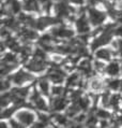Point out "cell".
<instances>
[{
    "instance_id": "6da1fadb",
    "label": "cell",
    "mask_w": 122,
    "mask_h": 128,
    "mask_svg": "<svg viewBox=\"0 0 122 128\" xmlns=\"http://www.w3.org/2000/svg\"><path fill=\"white\" fill-rule=\"evenodd\" d=\"M55 11L57 15L60 18H69L71 14H73V9L65 2V0L63 1H58V3L55 6Z\"/></svg>"
},
{
    "instance_id": "7a4b0ae2",
    "label": "cell",
    "mask_w": 122,
    "mask_h": 128,
    "mask_svg": "<svg viewBox=\"0 0 122 128\" xmlns=\"http://www.w3.org/2000/svg\"><path fill=\"white\" fill-rule=\"evenodd\" d=\"M21 10V4L18 0H8L2 6V14H18Z\"/></svg>"
},
{
    "instance_id": "3957f363",
    "label": "cell",
    "mask_w": 122,
    "mask_h": 128,
    "mask_svg": "<svg viewBox=\"0 0 122 128\" xmlns=\"http://www.w3.org/2000/svg\"><path fill=\"white\" fill-rule=\"evenodd\" d=\"M89 20L93 26H99L105 20V13L96 9H89Z\"/></svg>"
},
{
    "instance_id": "277c9868",
    "label": "cell",
    "mask_w": 122,
    "mask_h": 128,
    "mask_svg": "<svg viewBox=\"0 0 122 128\" xmlns=\"http://www.w3.org/2000/svg\"><path fill=\"white\" fill-rule=\"evenodd\" d=\"M52 34L57 38H63V39H70L74 36V31L69 28H65L64 26L56 27L52 30Z\"/></svg>"
},
{
    "instance_id": "5b68a950",
    "label": "cell",
    "mask_w": 122,
    "mask_h": 128,
    "mask_svg": "<svg viewBox=\"0 0 122 128\" xmlns=\"http://www.w3.org/2000/svg\"><path fill=\"white\" fill-rule=\"evenodd\" d=\"M57 23H58V20L57 18H53V17H49V16L40 17L39 20H37V26H35V29L43 30V29H45L46 27L51 26V25H54V24H57Z\"/></svg>"
},
{
    "instance_id": "8992f818",
    "label": "cell",
    "mask_w": 122,
    "mask_h": 128,
    "mask_svg": "<svg viewBox=\"0 0 122 128\" xmlns=\"http://www.w3.org/2000/svg\"><path fill=\"white\" fill-rule=\"evenodd\" d=\"M27 69L30 70V71H33V72H41L45 69V62H43V60H40V59H37V58H33L26 65Z\"/></svg>"
},
{
    "instance_id": "52a82bcc",
    "label": "cell",
    "mask_w": 122,
    "mask_h": 128,
    "mask_svg": "<svg viewBox=\"0 0 122 128\" xmlns=\"http://www.w3.org/2000/svg\"><path fill=\"white\" fill-rule=\"evenodd\" d=\"M17 118L24 125H30L34 120V114L29 111H20L17 113Z\"/></svg>"
},
{
    "instance_id": "ba28073f",
    "label": "cell",
    "mask_w": 122,
    "mask_h": 128,
    "mask_svg": "<svg viewBox=\"0 0 122 128\" xmlns=\"http://www.w3.org/2000/svg\"><path fill=\"white\" fill-rule=\"evenodd\" d=\"M76 28H77V31L80 34L89 32V30H90V26H89L88 20L86 18V16L84 14H81L79 18L76 20Z\"/></svg>"
},
{
    "instance_id": "9c48e42d",
    "label": "cell",
    "mask_w": 122,
    "mask_h": 128,
    "mask_svg": "<svg viewBox=\"0 0 122 128\" xmlns=\"http://www.w3.org/2000/svg\"><path fill=\"white\" fill-rule=\"evenodd\" d=\"M33 78H32V76L30 73H27V72H24V71H19V72H17L15 76H13V82L15 84H23L25 83V82H28L32 80Z\"/></svg>"
},
{
    "instance_id": "30bf717a",
    "label": "cell",
    "mask_w": 122,
    "mask_h": 128,
    "mask_svg": "<svg viewBox=\"0 0 122 128\" xmlns=\"http://www.w3.org/2000/svg\"><path fill=\"white\" fill-rule=\"evenodd\" d=\"M23 8L28 12H40L39 0H24Z\"/></svg>"
},
{
    "instance_id": "8fae6325",
    "label": "cell",
    "mask_w": 122,
    "mask_h": 128,
    "mask_svg": "<svg viewBox=\"0 0 122 128\" xmlns=\"http://www.w3.org/2000/svg\"><path fill=\"white\" fill-rule=\"evenodd\" d=\"M19 36L23 38L24 41H31L38 37V34L34 30L30 29H19Z\"/></svg>"
},
{
    "instance_id": "7c38bea8",
    "label": "cell",
    "mask_w": 122,
    "mask_h": 128,
    "mask_svg": "<svg viewBox=\"0 0 122 128\" xmlns=\"http://www.w3.org/2000/svg\"><path fill=\"white\" fill-rule=\"evenodd\" d=\"M65 106H66V101L63 98H57L54 99L53 101V109L55 111H61V110L65 108Z\"/></svg>"
},
{
    "instance_id": "4fadbf2b",
    "label": "cell",
    "mask_w": 122,
    "mask_h": 128,
    "mask_svg": "<svg viewBox=\"0 0 122 128\" xmlns=\"http://www.w3.org/2000/svg\"><path fill=\"white\" fill-rule=\"evenodd\" d=\"M113 52L110 51L108 48H101L99 50L98 52L95 53V56L100 59H104V60H108L110 58V56H112Z\"/></svg>"
},
{
    "instance_id": "5bb4252c",
    "label": "cell",
    "mask_w": 122,
    "mask_h": 128,
    "mask_svg": "<svg viewBox=\"0 0 122 128\" xmlns=\"http://www.w3.org/2000/svg\"><path fill=\"white\" fill-rule=\"evenodd\" d=\"M106 71H107V73L109 74V76H117L118 73H119V71H120V67L119 65H118L117 62H112V64H109L108 67L106 68Z\"/></svg>"
},
{
    "instance_id": "9a60e30c",
    "label": "cell",
    "mask_w": 122,
    "mask_h": 128,
    "mask_svg": "<svg viewBox=\"0 0 122 128\" xmlns=\"http://www.w3.org/2000/svg\"><path fill=\"white\" fill-rule=\"evenodd\" d=\"M78 69H79L84 74L89 76V74L91 73V65H90V62H89V60H84V62H81L79 67H78Z\"/></svg>"
},
{
    "instance_id": "2e32d148",
    "label": "cell",
    "mask_w": 122,
    "mask_h": 128,
    "mask_svg": "<svg viewBox=\"0 0 122 128\" xmlns=\"http://www.w3.org/2000/svg\"><path fill=\"white\" fill-rule=\"evenodd\" d=\"M3 62L10 64V65H16L17 64V58L14 54H6L5 57L3 58Z\"/></svg>"
},
{
    "instance_id": "e0dca14e",
    "label": "cell",
    "mask_w": 122,
    "mask_h": 128,
    "mask_svg": "<svg viewBox=\"0 0 122 128\" xmlns=\"http://www.w3.org/2000/svg\"><path fill=\"white\" fill-rule=\"evenodd\" d=\"M79 83V76L77 73L72 74V76L67 79V85L69 86H74V85H77Z\"/></svg>"
},
{
    "instance_id": "ac0fdd59",
    "label": "cell",
    "mask_w": 122,
    "mask_h": 128,
    "mask_svg": "<svg viewBox=\"0 0 122 128\" xmlns=\"http://www.w3.org/2000/svg\"><path fill=\"white\" fill-rule=\"evenodd\" d=\"M19 53L21 54V59L26 60L28 57H29V55H30V53H31V48L30 46H23Z\"/></svg>"
},
{
    "instance_id": "d6986e66",
    "label": "cell",
    "mask_w": 122,
    "mask_h": 128,
    "mask_svg": "<svg viewBox=\"0 0 122 128\" xmlns=\"http://www.w3.org/2000/svg\"><path fill=\"white\" fill-rule=\"evenodd\" d=\"M34 104H35V106L39 109V110H43V111H47V106H46V104H45V101L43 100V99L40 97L38 99L37 101H34Z\"/></svg>"
},
{
    "instance_id": "ffe728a7",
    "label": "cell",
    "mask_w": 122,
    "mask_h": 128,
    "mask_svg": "<svg viewBox=\"0 0 122 128\" xmlns=\"http://www.w3.org/2000/svg\"><path fill=\"white\" fill-rule=\"evenodd\" d=\"M121 81L119 80H113V81H107V85H108L109 88L112 90H118L121 86Z\"/></svg>"
},
{
    "instance_id": "44dd1931",
    "label": "cell",
    "mask_w": 122,
    "mask_h": 128,
    "mask_svg": "<svg viewBox=\"0 0 122 128\" xmlns=\"http://www.w3.org/2000/svg\"><path fill=\"white\" fill-rule=\"evenodd\" d=\"M34 58H37V59H40V60H43V62H45V59H46L45 52L43 51V50H41V48H38L37 51L34 52Z\"/></svg>"
},
{
    "instance_id": "7402d4cb",
    "label": "cell",
    "mask_w": 122,
    "mask_h": 128,
    "mask_svg": "<svg viewBox=\"0 0 122 128\" xmlns=\"http://www.w3.org/2000/svg\"><path fill=\"white\" fill-rule=\"evenodd\" d=\"M40 88H41V90H42V93L44 94V95H48V90H49V85L48 83L46 81L44 80H42L40 81Z\"/></svg>"
},
{
    "instance_id": "603a6c76",
    "label": "cell",
    "mask_w": 122,
    "mask_h": 128,
    "mask_svg": "<svg viewBox=\"0 0 122 128\" xmlns=\"http://www.w3.org/2000/svg\"><path fill=\"white\" fill-rule=\"evenodd\" d=\"M77 104H79V106H80L81 110H87L90 102H89V99H88V98H80L79 100L77 101Z\"/></svg>"
},
{
    "instance_id": "cb8c5ba5",
    "label": "cell",
    "mask_w": 122,
    "mask_h": 128,
    "mask_svg": "<svg viewBox=\"0 0 122 128\" xmlns=\"http://www.w3.org/2000/svg\"><path fill=\"white\" fill-rule=\"evenodd\" d=\"M79 110H80V106L76 102V104H74L71 108H69V110H67V114L69 115H75V114H77V112L79 111Z\"/></svg>"
},
{
    "instance_id": "d4e9b609",
    "label": "cell",
    "mask_w": 122,
    "mask_h": 128,
    "mask_svg": "<svg viewBox=\"0 0 122 128\" xmlns=\"http://www.w3.org/2000/svg\"><path fill=\"white\" fill-rule=\"evenodd\" d=\"M91 87H92V90H101V88L103 87V82L101 80H98V79L93 80L91 82Z\"/></svg>"
},
{
    "instance_id": "484cf974",
    "label": "cell",
    "mask_w": 122,
    "mask_h": 128,
    "mask_svg": "<svg viewBox=\"0 0 122 128\" xmlns=\"http://www.w3.org/2000/svg\"><path fill=\"white\" fill-rule=\"evenodd\" d=\"M39 2L42 4L43 9L45 10L46 12H48L52 8V0H39Z\"/></svg>"
},
{
    "instance_id": "4316f807",
    "label": "cell",
    "mask_w": 122,
    "mask_h": 128,
    "mask_svg": "<svg viewBox=\"0 0 122 128\" xmlns=\"http://www.w3.org/2000/svg\"><path fill=\"white\" fill-rule=\"evenodd\" d=\"M119 101H120V96L119 95H114L110 97V106H118V104H119Z\"/></svg>"
},
{
    "instance_id": "83f0119b",
    "label": "cell",
    "mask_w": 122,
    "mask_h": 128,
    "mask_svg": "<svg viewBox=\"0 0 122 128\" xmlns=\"http://www.w3.org/2000/svg\"><path fill=\"white\" fill-rule=\"evenodd\" d=\"M15 108H16V106H14V108H12V109H5L4 111L2 112L1 117H9V116H11V115H12V113L15 111Z\"/></svg>"
},
{
    "instance_id": "f1b7e54d",
    "label": "cell",
    "mask_w": 122,
    "mask_h": 128,
    "mask_svg": "<svg viewBox=\"0 0 122 128\" xmlns=\"http://www.w3.org/2000/svg\"><path fill=\"white\" fill-rule=\"evenodd\" d=\"M10 125L12 128H25L24 127V124L23 123H18V122H16V120H10Z\"/></svg>"
},
{
    "instance_id": "f546056e",
    "label": "cell",
    "mask_w": 122,
    "mask_h": 128,
    "mask_svg": "<svg viewBox=\"0 0 122 128\" xmlns=\"http://www.w3.org/2000/svg\"><path fill=\"white\" fill-rule=\"evenodd\" d=\"M56 120L60 124V125H65L66 124V117L63 116V115H57L56 116Z\"/></svg>"
},
{
    "instance_id": "4dcf8cb0",
    "label": "cell",
    "mask_w": 122,
    "mask_h": 128,
    "mask_svg": "<svg viewBox=\"0 0 122 128\" xmlns=\"http://www.w3.org/2000/svg\"><path fill=\"white\" fill-rule=\"evenodd\" d=\"M64 90L62 87H60V86H55V87H53V94L54 95H62L64 92Z\"/></svg>"
},
{
    "instance_id": "1f68e13d",
    "label": "cell",
    "mask_w": 122,
    "mask_h": 128,
    "mask_svg": "<svg viewBox=\"0 0 122 128\" xmlns=\"http://www.w3.org/2000/svg\"><path fill=\"white\" fill-rule=\"evenodd\" d=\"M96 116L102 117V118H107V117L109 116V114L106 111H104V110H98V112H96Z\"/></svg>"
},
{
    "instance_id": "d6a6232c",
    "label": "cell",
    "mask_w": 122,
    "mask_h": 128,
    "mask_svg": "<svg viewBox=\"0 0 122 128\" xmlns=\"http://www.w3.org/2000/svg\"><path fill=\"white\" fill-rule=\"evenodd\" d=\"M80 96H81V93L79 90H78V92L75 90V92H73V94H72V99H73V100H77L78 101L81 98Z\"/></svg>"
},
{
    "instance_id": "836d02e7",
    "label": "cell",
    "mask_w": 122,
    "mask_h": 128,
    "mask_svg": "<svg viewBox=\"0 0 122 128\" xmlns=\"http://www.w3.org/2000/svg\"><path fill=\"white\" fill-rule=\"evenodd\" d=\"M96 123V118L93 115H90L89 116V118L87 120V124H88V126H93L94 124Z\"/></svg>"
},
{
    "instance_id": "e575fe53",
    "label": "cell",
    "mask_w": 122,
    "mask_h": 128,
    "mask_svg": "<svg viewBox=\"0 0 122 128\" xmlns=\"http://www.w3.org/2000/svg\"><path fill=\"white\" fill-rule=\"evenodd\" d=\"M115 44H116V48H118V51H119V54L122 56V40H118Z\"/></svg>"
},
{
    "instance_id": "d590c367",
    "label": "cell",
    "mask_w": 122,
    "mask_h": 128,
    "mask_svg": "<svg viewBox=\"0 0 122 128\" xmlns=\"http://www.w3.org/2000/svg\"><path fill=\"white\" fill-rule=\"evenodd\" d=\"M115 34H117L118 37L122 38V26H118L115 28Z\"/></svg>"
},
{
    "instance_id": "8d00e7d4",
    "label": "cell",
    "mask_w": 122,
    "mask_h": 128,
    "mask_svg": "<svg viewBox=\"0 0 122 128\" xmlns=\"http://www.w3.org/2000/svg\"><path fill=\"white\" fill-rule=\"evenodd\" d=\"M39 98H40V94H39L38 92L34 90L33 94H32V96H31V100H32V101H37Z\"/></svg>"
},
{
    "instance_id": "74e56055",
    "label": "cell",
    "mask_w": 122,
    "mask_h": 128,
    "mask_svg": "<svg viewBox=\"0 0 122 128\" xmlns=\"http://www.w3.org/2000/svg\"><path fill=\"white\" fill-rule=\"evenodd\" d=\"M94 67L98 70H103L104 69V64H102V62H94Z\"/></svg>"
},
{
    "instance_id": "f35d334b",
    "label": "cell",
    "mask_w": 122,
    "mask_h": 128,
    "mask_svg": "<svg viewBox=\"0 0 122 128\" xmlns=\"http://www.w3.org/2000/svg\"><path fill=\"white\" fill-rule=\"evenodd\" d=\"M1 90H5L6 88H9V86H10V84H9V82L8 81H3V82H1Z\"/></svg>"
},
{
    "instance_id": "ab89813d",
    "label": "cell",
    "mask_w": 122,
    "mask_h": 128,
    "mask_svg": "<svg viewBox=\"0 0 122 128\" xmlns=\"http://www.w3.org/2000/svg\"><path fill=\"white\" fill-rule=\"evenodd\" d=\"M72 3H75V4H82L84 3V0H70Z\"/></svg>"
},
{
    "instance_id": "60d3db41",
    "label": "cell",
    "mask_w": 122,
    "mask_h": 128,
    "mask_svg": "<svg viewBox=\"0 0 122 128\" xmlns=\"http://www.w3.org/2000/svg\"><path fill=\"white\" fill-rule=\"evenodd\" d=\"M87 1L90 3V4H95V3H98V2H102L103 0H87Z\"/></svg>"
},
{
    "instance_id": "b9f144b4",
    "label": "cell",
    "mask_w": 122,
    "mask_h": 128,
    "mask_svg": "<svg viewBox=\"0 0 122 128\" xmlns=\"http://www.w3.org/2000/svg\"><path fill=\"white\" fill-rule=\"evenodd\" d=\"M85 118H86V116L84 114H81V115H79V117H76V120L77 122H81V120H84Z\"/></svg>"
},
{
    "instance_id": "7bdbcfd3",
    "label": "cell",
    "mask_w": 122,
    "mask_h": 128,
    "mask_svg": "<svg viewBox=\"0 0 122 128\" xmlns=\"http://www.w3.org/2000/svg\"><path fill=\"white\" fill-rule=\"evenodd\" d=\"M70 128H82V126L79 125V124H74V125H71Z\"/></svg>"
},
{
    "instance_id": "ee69618b",
    "label": "cell",
    "mask_w": 122,
    "mask_h": 128,
    "mask_svg": "<svg viewBox=\"0 0 122 128\" xmlns=\"http://www.w3.org/2000/svg\"><path fill=\"white\" fill-rule=\"evenodd\" d=\"M107 127V123L106 122H102L101 123V128H106Z\"/></svg>"
},
{
    "instance_id": "f6af8a7d",
    "label": "cell",
    "mask_w": 122,
    "mask_h": 128,
    "mask_svg": "<svg viewBox=\"0 0 122 128\" xmlns=\"http://www.w3.org/2000/svg\"><path fill=\"white\" fill-rule=\"evenodd\" d=\"M0 128H8V127H6V125H5L4 123H2L1 125H0Z\"/></svg>"
},
{
    "instance_id": "bcb514c9",
    "label": "cell",
    "mask_w": 122,
    "mask_h": 128,
    "mask_svg": "<svg viewBox=\"0 0 122 128\" xmlns=\"http://www.w3.org/2000/svg\"><path fill=\"white\" fill-rule=\"evenodd\" d=\"M121 90H122V84H121Z\"/></svg>"
}]
</instances>
